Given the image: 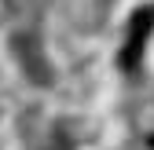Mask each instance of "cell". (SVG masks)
I'll return each instance as SVG.
<instances>
[{
	"label": "cell",
	"mask_w": 154,
	"mask_h": 150,
	"mask_svg": "<svg viewBox=\"0 0 154 150\" xmlns=\"http://www.w3.org/2000/svg\"><path fill=\"white\" fill-rule=\"evenodd\" d=\"M150 29H154V11L150 8H140L136 15H132V22H128V37H125V48H121V70H128V73L140 70Z\"/></svg>",
	"instance_id": "1"
}]
</instances>
